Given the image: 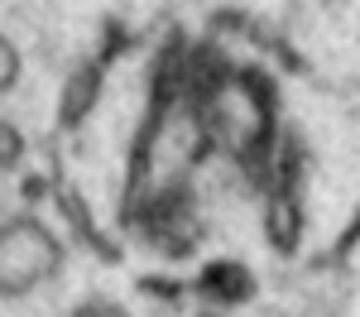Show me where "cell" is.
Returning <instances> with one entry per match:
<instances>
[{"label":"cell","mask_w":360,"mask_h":317,"mask_svg":"<svg viewBox=\"0 0 360 317\" xmlns=\"http://www.w3.org/2000/svg\"><path fill=\"white\" fill-rule=\"evenodd\" d=\"M77 317H125L120 308H106V303H91V308H82Z\"/></svg>","instance_id":"cell-1"}]
</instances>
